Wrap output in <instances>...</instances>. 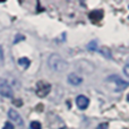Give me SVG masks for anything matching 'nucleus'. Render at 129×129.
<instances>
[{
  "instance_id": "12",
  "label": "nucleus",
  "mask_w": 129,
  "mask_h": 129,
  "mask_svg": "<svg viewBox=\"0 0 129 129\" xmlns=\"http://www.w3.org/2000/svg\"><path fill=\"white\" fill-rule=\"evenodd\" d=\"M4 62H5V57H4V49L0 45V67L4 66Z\"/></svg>"
},
{
  "instance_id": "15",
  "label": "nucleus",
  "mask_w": 129,
  "mask_h": 129,
  "mask_svg": "<svg viewBox=\"0 0 129 129\" xmlns=\"http://www.w3.org/2000/svg\"><path fill=\"white\" fill-rule=\"evenodd\" d=\"M123 71H125V75L127 76V77H129V59L127 60V63H126L125 68H123Z\"/></svg>"
},
{
  "instance_id": "2",
  "label": "nucleus",
  "mask_w": 129,
  "mask_h": 129,
  "mask_svg": "<svg viewBox=\"0 0 129 129\" xmlns=\"http://www.w3.org/2000/svg\"><path fill=\"white\" fill-rule=\"evenodd\" d=\"M107 82H108V84H111L112 86V88H113V91L114 92H120V91H122V89H125L126 87H128V83L127 82H125L123 79H121L119 76H110L109 78L107 79Z\"/></svg>"
},
{
  "instance_id": "1",
  "label": "nucleus",
  "mask_w": 129,
  "mask_h": 129,
  "mask_svg": "<svg viewBox=\"0 0 129 129\" xmlns=\"http://www.w3.org/2000/svg\"><path fill=\"white\" fill-rule=\"evenodd\" d=\"M49 66L57 73H62L67 70L68 63L63 58H61L59 54H51L49 58Z\"/></svg>"
},
{
  "instance_id": "7",
  "label": "nucleus",
  "mask_w": 129,
  "mask_h": 129,
  "mask_svg": "<svg viewBox=\"0 0 129 129\" xmlns=\"http://www.w3.org/2000/svg\"><path fill=\"white\" fill-rule=\"evenodd\" d=\"M68 83L69 84H71V85H74V86H77V85H80L82 84V82H83V78L80 77L78 74H76V73H71V74H69L68 75Z\"/></svg>"
},
{
  "instance_id": "10",
  "label": "nucleus",
  "mask_w": 129,
  "mask_h": 129,
  "mask_svg": "<svg viewBox=\"0 0 129 129\" xmlns=\"http://www.w3.org/2000/svg\"><path fill=\"white\" fill-rule=\"evenodd\" d=\"M29 128L31 129H42V126L39 121H32L31 125H29Z\"/></svg>"
},
{
  "instance_id": "16",
  "label": "nucleus",
  "mask_w": 129,
  "mask_h": 129,
  "mask_svg": "<svg viewBox=\"0 0 129 129\" xmlns=\"http://www.w3.org/2000/svg\"><path fill=\"white\" fill-rule=\"evenodd\" d=\"M2 129H14V125L11 122H6Z\"/></svg>"
},
{
  "instance_id": "13",
  "label": "nucleus",
  "mask_w": 129,
  "mask_h": 129,
  "mask_svg": "<svg viewBox=\"0 0 129 129\" xmlns=\"http://www.w3.org/2000/svg\"><path fill=\"white\" fill-rule=\"evenodd\" d=\"M96 45H98V44H96L95 41H92V42L87 45V49H88V50H98V47H96Z\"/></svg>"
},
{
  "instance_id": "18",
  "label": "nucleus",
  "mask_w": 129,
  "mask_h": 129,
  "mask_svg": "<svg viewBox=\"0 0 129 129\" xmlns=\"http://www.w3.org/2000/svg\"><path fill=\"white\" fill-rule=\"evenodd\" d=\"M13 103H15V104L18 105V107H19V105H22V101H18V100H14Z\"/></svg>"
},
{
  "instance_id": "14",
  "label": "nucleus",
  "mask_w": 129,
  "mask_h": 129,
  "mask_svg": "<svg viewBox=\"0 0 129 129\" xmlns=\"http://www.w3.org/2000/svg\"><path fill=\"white\" fill-rule=\"evenodd\" d=\"M25 40V36L24 35H20V34H18V35H16L15 40H14V44H16V43H18L19 41H23Z\"/></svg>"
},
{
  "instance_id": "17",
  "label": "nucleus",
  "mask_w": 129,
  "mask_h": 129,
  "mask_svg": "<svg viewBox=\"0 0 129 129\" xmlns=\"http://www.w3.org/2000/svg\"><path fill=\"white\" fill-rule=\"evenodd\" d=\"M98 129H109V123H107V122L101 123V125L98 127Z\"/></svg>"
},
{
  "instance_id": "4",
  "label": "nucleus",
  "mask_w": 129,
  "mask_h": 129,
  "mask_svg": "<svg viewBox=\"0 0 129 129\" xmlns=\"http://www.w3.org/2000/svg\"><path fill=\"white\" fill-rule=\"evenodd\" d=\"M13 93H14L13 88H11V86L8 84V82L0 77V95L6 96V98H11Z\"/></svg>"
},
{
  "instance_id": "6",
  "label": "nucleus",
  "mask_w": 129,
  "mask_h": 129,
  "mask_svg": "<svg viewBox=\"0 0 129 129\" xmlns=\"http://www.w3.org/2000/svg\"><path fill=\"white\" fill-rule=\"evenodd\" d=\"M103 16H104V13L103 10H93L88 14V18L91 19L92 23H99L102 20Z\"/></svg>"
},
{
  "instance_id": "8",
  "label": "nucleus",
  "mask_w": 129,
  "mask_h": 129,
  "mask_svg": "<svg viewBox=\"0 0 129 129\" xmlns=\"http://www.w3.org/2000/svg\"><path fill=\"white\" fill-rule=\"evenodd\" d=\"M76 104L80 110H85L89 104V100L85 95H79L76 99Z\"/></svg>"
},
{
  "instance_id": "19",
  "label": "nucleus",
  "mask_w": 129,
  "mask_h": 129,
  "mask_svg": "<svg viewBox=\"0 0 129 129\" xmlns=\"http://www.w3.org/2000/svg\"><path fill=\"white\" fill-rule=\"evenodd\" d=\"M127 100H128V102H129V94H128V96H127Z\"/></svg>"
},
{
  "instance_id": "9",
  "label": "nucleus",
  "mask_w": 129,
  "mask_h": 129,
  "mask_svg": "<svg viewBox=\"0 0 129 129\" xmlns=\"http://www.w3.org/2000/svg\"><path fill=\"white\" fill-rule=\"evenodd\" d=\"M18 63H19L23 68L26 69V68H28L29 64H31V60H29L28 58H26V57H23V58H20L19 60H18Z\"/></svg>"
},
{
  "instance_id": "11",
  "label": "nucleus",
  "mask_w": 129,
  "mask_h": 129,
  "mask_svg": "<svg viewBox=\"0 0 129 129\" xmlns=\"http://www.w3.org/2000/svg\"><path fill=\"white\" fill-rule=\"evenodd\" d=\"M100 52L101 53H103V56H105V57H108V58H111V52H110V50L108 49L107 47H104V48H102V49L100 50Z\"/></svg>"
},
{
  "instance_id": "3",
  "label": "nucleus",
  "mask_w": 129,
  "mask_h": 129,
  "mask_svg": "<svg viewBox=\"0 0 129 129\" xmlns=\"http://www.w3.org/2000/svg\"><path fill=\"white\" fill-rule=\"evenodd\" d=\"M51 91V85L44 80H40L36 84V95L39 98H45Z\"/></svg>"
},
{
  "instance_id": "5",
  "label": "nucleus",
  "mask_w": 129,
  "mask_h": 129,
  "mask_svg": "<svg viewBox=\"0 0 129 129\" xmlns=\"http://www.w3.org/2000/svg\"><path fill=\"white\" fill-rule=\"evenodd\" d=\"M8 116L9 118L11 119V120L14 121V123L17 126H23V123H24V121H23V118L20 117V114L18 113L17 111H16L15 109H10L8 112Z\"/></svg>"
}]
</instances>
